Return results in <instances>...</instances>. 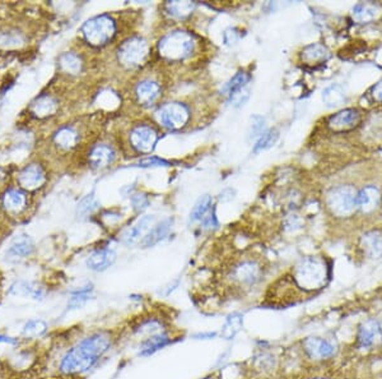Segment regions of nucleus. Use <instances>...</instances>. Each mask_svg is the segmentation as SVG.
I'll list each match as a JSON object with an SVG mask.
<instances>
[{
	"label": "nucleus",
	"instance_id": "43",
	"mask_svg": "<svg viewBox=\"0 0 382 379\" xmlns=\"http://www.w3.org/2000/svg\"><path fill=\"white\" fill-rule=\"evenodd\" d=\"M55 379H75V377H64V376H60V378Z\"/></svg>",
	"mask_w": 382,
	"mask_h": 379
},
{
	"label": "nucleus",
	"instance_id": "3",
	"mask_svg": "<svg viewBox=\"0 0 382 379\" xmlns=\"http://www.w3.org/2000/svg\"><path fill=\"white\" fill-rule=\"evenodd\" d=\"M195 49V38L186 31H172L162 37L159 43V52L170 62H181L189 58Z\"/></svg>",
	"mask_w": 382,
	"mask_h": 379
},
{
	"label": "nucleus",
	"instance_id": "13",
	"mask_svg": "<svg viewBox=\"0 0 382 379\" xmlns=\"http://www.w3.org/2000/svg\"><path fill=\"white\" fill-rule=\"evenodd\" d=\"M362 113L358 109L349 108L334 114L328 120V127L334 131H352L361 124Z\"/></svg>",
	"mask_w": 382,
	"mask_h": 379
},
{
	"label": "nucleus",
	"instance_id": "36",
	"mask_svg": "<svg viewBox=\"0 0 382 379\" xmlns=\"http://www.w3.org/2000/svg\"><path fill=\"white\" fill-rule=\"evenodd\" d=\"M210 206H212V197L210 196H203L193 208L190 213V222H196L205 217L207 213H210Z\"/></svg>",
	"mask_w": 382,
	"mask_h": 379
},
{
	"label": "nucleus",
	"instance_id": "24",
	"mask_svg": "<svg viewBox=\"0 0 382 379\" xmlns=\"http://www.w3.org/2000/svg\"><path fill=\"white\" fill-rule=\"evenodd\" d=\"M27 196L20 190H9L1 198V203L8 213H20L27 207Z\"/></svg>",
	"mask_w": 382,
	"mask_h": 379
},
{
	"label": "nucleus",
	"instance_id": "32",
	"mask_svg": "<svg viewBox=\"0 0 382 379\" xmlns=\"http://www.w3.org/2000/svg\"><path fill=\"white\" fill-rule=\"evenodd\" d=\"M195 9L194 3L191 1H168L166 3V10L173 18H185L193 13Z\"/></svg>",
	"mask_w": 382,
	"mask_h": 379
},
{
	"label": "nucleus",
	"instance_id": "6",
	"mask_svg": "<svg viewBox=\"0 0 382 379\" xmlns=\"http://www.w3.org/2000/svg\"><path fill=\"white\" fill-rule=\"evenodd\" d=\"M149 55V46L142 37H130L120 45L117 50V60L125 68H137L143 64Z\"/></svg>",
	"mask_w": 382,
	"mask_h": 379
},
{
	"label": "nucleus",
	"instance_id": "20",
	"mask_svg": "<svg viewBox=\"0 0 382 379\" xmlns=\"http://www.w3.org/2000/svg\"><path fill=\"white\" fill-rule=\"evenodd\" d=\"M135 96L142 106H151L161 96V87L156 80H140L135 87Z\"/></svg>",
	"mask_w": 382,
	"mask_h": 379
},
{
	"label": "nucleus",
	"instance_id": "28",
	"mask_svg": "<svg viewBox=\"0 0 382 379\" xmlns=\"http://www.w3.org/2000/svg\"><path fill=\"white\" fill-rule=\"evenodd\" d=\"M31 110L36 117H50L58 110V102L51 96H41L32 103Z\"/></svg>",
	"mask_w": 382,
	"mask_h": 379
},
{
	"label": "nucleus",
	"instance_id": "21",
	"mask_svg": "<svg viewBox=\"0 0 382 379\" xmlns=\"http://www.w3.org/2000/svg\"><path fill=\"white\" fill-rule=\"evenodd\" d=\"M115 151L111 147L108 145H97L89 152L88 160H89L91 168L101 170L110 166L115 160Z\"/></svg>",
	"mask_w": 382,
	"mask_h": 379
},
{
	"label": "nucleus",
	"instance_id": "7",
	"mask_svg": "<svg viewBox=\"0 0 382 379\" xmlns=\"http://www.w3.org/2000/svg\"><path fill=\"white\" fill-rule=\"evenodd\" d=\"M304 355L312 362H326L337 355L338 348L332 340L321 336H310L302 341Z\"/></svg>",
	"mask_w": 382,
	"mask_h": 379
},
{
	"label": "nucleus",
	"instance_id": "40",
	"mask_svg": "<svg viewBox=\"0 0 382 379\" xmlns=\"http://www.w3.org/2000/svg\"><path fill=\"white\" fill-rule=\"evenodd\" d=\"M170 164L167 161L157 157H151V159H145V160L139 161L138 166L140 168H151V166H168Z\"/></svg>",
	"mask_w": 382,
	"mask_h": 379
},
{
	"label": "nucleus",
	"instance_id": "35",
	"mask_svg": "<svg viewBox=\"0 0 382 379\" xmlns=\"http://www.w3.org/2000/svg\"><path fill=\"white\" fill-rule=\"evenodd\" d=\"M60 66L65 73L78 74L82 69V62L78 55L73 52H66L60 58Z\"/></svg>",
	"mask_w": 382,
	"mask_h": 379
},
{
	"label": "nucleus",
	"instance_id": "17",
	"mask_svg": "<svg viewBox=\"0 0 382 379\" xmlns=\"http://www.w3.org/2000/svg\"><path fill=\"white\" fill-rule=\"evenodd\" d=\"M9 295L15 296V298L41 301L46 296V290L43 289L41 285L36 284V283L20 280V281H17L10 286Z\"/></svg>",
	"mask_w": 382,
	"mask_h": 379
},
{
	"label": "nucleus",
	"instance_id": "30",
	"mask_svg": "<svg viewBox=\"0 0 382 379\" xmlns=\"http://www.w3.org/2000/svg\"><path fill=\"white\" fill-rule=\"evenodd\" d=\"M323 100L328 106H340L346 102V91L339 85H332L323 91Z\"/></svg>",
	"mask_w": 382,
	"mask_h": 379
},
{
	"label": "nucleus",
	"instance_id": "22",
	"mask_svg": "<svg viewBox=\"0 0 382 379\" xmlns=\"http://www.w3.org/2000/svg\"><path fill=\"white\" fill-rule=\"evenodd\" d=\"M381 203V193L374 185H366L358 192V208L363 213H371Z\"/></svg>",
	"mask_w": 382,
	"mask_h": 379
},
{
	"label": "nucleus",
	"instance_id": "37",
	"mask_svg": "<svg viewBox=\"0 0 382 379\" xmlns=\"http://www.w3.org/2000/svg\"><path fill=\"white\" fill-rule=\"evenodd\" d=\"M97 207H98V203H97L96 198L94 196H88L78 204V213L88 215V213H92Z\"/></svg>",
	"mask_w": 382,
	"mask_h": 379
},
{
	"label": "nucleus",
	"instance_id": "23",
	"mask_svg": "<svg viewBox=\"0 0 382 379\" xmlns=\"http://www.w3.org/2000/svg\"><path fill=\"white\" fill-rule=\"evenodd\" d=\"M52 141H54V145L60 150L69 151V150H72L78 145L80 133L75 128L65 125V127H61V128H59L58 131H55Z\"/></svg>",
	"mask_w": 382,
	"mask_h": 379
},
{
	"label": "nucleus",
	"instance_id": "2",
	"mask_svg": "<svg viewBox=\"0 0 382 379\" xmlns=\"http://www.w3.org/2000/svg\"><path fill=\"white\" fill-rule=\"evenodd\" d=\"M330 266L323 257H306L297 263L291 276V284L303 296L316 294L330 281Z\"/></svg>",
	"mask_w": 382,
	"mask_h": 379
},
{
	"label": "nucleus",
	"instance_id": "18",
	"mask_svg": "<svg viewBox=\"0 0 382 379\" xmlns=\"http://www.w3.org/2000/svg\"><path fill=\"white\" fill-rule=\"evenodd\" d=\"M116 261V253L112 249L100 248L92 252L87 258V267L94 272H103L110 269Z\"/></svg>",
	"mask_w": 382,
	"mask_h": 379
},
{
	"label": "nucleus",
	"instance_id": "39",
	"mask_svg": "<svg viewBox=\"0 0 382 379\" xmlns=\"http://www.w3.org/2000/svg\"><path fill=\"white\" fill-rule=\"evenodd\" d=\"M131 203L138 212H142L145 211V208L148 207L149 201L145 194H135L134 197L131 198Z\"/></svg>",
	"mask_w": 382,
	"mask_h": 379
},
{
	"label": "nucleus",
	"instance_id": "27",
	"mask_svg": "<svg viewBox=\"0 0 382 379\" xmlns=\"http://www.w3.org/2000/svg\"><path fill=\"white\" fill-rule=\"evenodd\" d=\"M329 58H330V51L325 45H309L302 51V60L304 64H309V66L323 64Z\"/></svg>",
	"mask_w": 382,
	"mask_h": 379
},
{
	"label": "nucleus",
	"instance_id": "34",
	"mask_svg": "<svg viewBox=\"0 0 382 379\" xmlns=\"http://www.w3.org/2000/svg\"><path fill=\"white\" fill-rule=\"evenodd\" d=\"M279 138V131L278 129H269V131H265L261 136H260L259 139L256 141L255 146H254V153H259L261 151H265L267 148L274 146L277 143V141Z\"/></svg>",
	"mask_w": 382,
	"mask_h": 379
},
{
	"label": "nucleus",
	"instance_id": "5",
	"mask_svg": "<svg viewBox=\"0 0 382 379\" xmlns=\"http://www.w3.org/2000/svg\"><path fill=\"white\" fill-rule=\"evenodd\" d=\"M82 34L88 44L101 48L110 43L116 34V23L110 15H98L87 21L82 27Z\"/></svg>",
	"mask_w": 382,
	"mask_h": 379
},
{
	"label": "nucleus",
	"instance_id": "26",
	"mask_svg": "<svg viewBox=\"0 0 382 379\" xmlns=\"http://www.w3.org/2000/svg\"><path fill=\"white\" fill-rule=\"evenodd\" d=\"M171 227H172V220H165V221L159 222V225H156L152 230H149L143 238V241H142L143 248H151L156 244H159V241L166 239L167 235L171 231Z\"/></svg>",
	"mask_w": 382,
	"mask_h": 379
},
{
	"label": "nucleus",
	"instance_id": "12",
	"mask_svg": "<svg viewBox=\"0 0 382 379\" xmlns=\"http://www.w3.org/2000/svg\"><path fill=\"white\" fill-rule=\"evenodd\" d=\"M358 249L362 257L369 261L382 258V230L372 229L362 235L358 241Z\"/></svg>",
	"mask_w": 382,
	"mask_h": 379
},
{
	"label": "nucleus",
	"instance_id": "19",
	"mask_svg": "<svg viewBox=\"0 0 382 379\" xmlns=\"http://www.w3.org/2000/svg\"><path fill=\"white\" fill-rule=\"evenodd\" d=\"M382 13L381 4L374 1H362L355 4L352 10L353 20L357 23H371L376 21Z\"/></svg>",
	"mask_w": 382,
	"mask_h": 379
},
{
	"label": "nucleus",
	"instance_id": "11",
	"mask_svg": "<svg viewBox=\"0 0 382 379\" xmlns=\"http://www.w3.org/2000/svg\"><path fill=\"white\" fill-rule=\"evenodd\" d=\"M159 141V133L151 125H138L130 131V143L140 153H151Z\"/></svg>",
	"mask_w": 382,
	"mask_h": 379
},
{
	"label": "nucleus",
	"instance_id": "29",
	"mask_svg": "<svg viewBox=\"0 0 382 379\" xmlns=\"http://www.w3.org/2000/svg\"><path fill=\"white\" fill-rule=\"evenodd\" d=\"M47 332V323L43 320H29L22 329V336L26 340H36Z\"/></svg>",
	"mask_w": 382,
	"mask_h": 379
},
{
	"label": "nucleus",
	"instance_id": "15",
	"mask_svg": "<svg viewBox=\"0 0 382 379\" xmlns=\"http://www.w3.org/2000/svg\"><path fill=\"white\" fill-rule=\"evenodd\" d=\"M153 222H154V216H152V215L140 217L135 224H133L131 227L124 230V233L120 236V241L124 245H128V247L137 244L138 241H140V239L143 241V238L148 233V230L151 229Z\"/></svg>",
	"mask_w": 382,
	"mask_h": 379
},
{
	"label": "nucleus",
	"instance_id": "33",
	"mask_svg": "<svg viewBox=\"0 0 382 379\" xmlns=\"http://www.w3.org/2000/svg\"><path fill=\"white\" fill-rule=\"evenodd\" d=\"M249 80H250L249 74L244 73V72H240V73L236 74V76L224 86L223 90H222L223 95L232 97L235 94H237L238 91H241L242 88L247 87Z\"/></svg>",
	"mask_w": 382,
	"mask_h": 379
},
{
	"label": "nucleus",
	"instance_id": "16",
	"mask_svg": "<svg viewBox=\"0 0 382 379\" xmlns=\"http://www.w3.org/2000/svg\"><path fill=\"white\" fill-rule=\"evenodd\" d=\"M46 182V174L43 166L38 164H31L21 170L18 174V183L23 190H35L43 187Z\"/></svg>",
	"mask_w": 382,
	"mask_h": 379
},
{
	"label": "nucleus",
	"instance_id": "25",
	"mask_svg": "<svg viewBox=\"0 0 382 379\" xmlns=\"http://www.w3.org/2000/svg\"><path fill=\"white\" fill-rule=\"evenodd\" d=\"M170 343H171V338L166 332H159L156 335L149 336L147 338H143L139 345V355H142V357L152 355L156 351L163 349Z\"/></svg>",
	"mask_w": 382,
	"mask_h": 379
},
{
	"label": "nucleus",
	"instance_id": "9",
	"mask_svg": "<svg viewBox=\"0 0 382 379\" xmlns=\"http://www.w3.org/2000/svg\"><path fill=\"white\" fill-rule=\"evenodd\" d=\"M190 113L180 102H170L163 105L159 111V120L167 129L177 131L188 124Z\"/></svg>",
	"mask_w": 382,
	"mask_h": 379
},
{
	"label": "nucleus",
	"instance_id": "10",
	"mask_svg": "<svg viewBox=\"0 0 382 379\" xmlns=\"http://www.w3.org/2000/svg\"><path fill=\"white\" fill-rule=\"evenodd\" d=\"M382 341V326L376 320L362 322L357 329L355 346L360 350H368L377 346Z\"/></svg>",
	"mask_w": 382,
	"mask_h": 379
},
{
	"label": "nucleus",
	"instance_id": "8",
	"mask_svg": "<svg viewBox=\"0 0 382 379\" xmlns=\"http://www.w3.org/2000/svg\"><path fill=\"white\" fill-rule=\"evenodd\" d=\"M263 278V267L255 259H244L238 262L235 267H232V283L237 285L238 287L247 289L253 287L259 283Z\"/></svg>",
	"mask_w": 382,
	"mask_h": 379
},
{
	"label": "nucleus",
	"instance_id": "42",
	"mask_svg": "<svg viewBox=\"0 0 382 379\" xmlns=\"http://www.w3.org/2000/svg\"><path fill=\"white\" fill-rule=\"evenodd\" d=\"M371 95L375 101L382 102V80L376 83L375 87L372 88Z\"/></svg>",
	"mask_w": 382,
	"mask_h": 379
},
{
	"label": "nucleus",
	"instance_id": "1",
	"mask_svg": "<svg viewBox=\"0 0 382 379\" xmlns=\"http://www.w3.org/2000/svg\"><path fill=\"white\" fill-rule=\"evenodd\" d=\"M112 335L108 331H96L74 343L65 351L59 362V374L75 377L89 372L112 346Z\"/></svg>",
	"mask_w": 382,
	"mask_h": 379
},
{
	"label": "nucleus",
	"instance_id": "31",
	"mask_svg": "<svg viewBox=\"0 0 382 379\" xmlns=\"http://www.w3.org/2000/svg\"><path fill=\"white\" fill-rule=\"evenodd\" d=\"M244 326V317L241 314L233 313L226 320L223 327L221 329V336L224 340H232Z\"/></svg>",
	"mask_w": 382,
	"mask_h": 379
},
{
	"label": "nucleus",
	"instance_id": "4",
	"mask_svg": "<svg viewBox=\"0 0 382 379\" xmlns=\"http://www.w3.org/2000/svg\"><path fill=\"white\" fill-rule=\"evenodd\" d=\"M326 207L337 217H349L358 208V190L353 185H335L326 193Z\"/></svg>",
	"mask_w": 382,
	"mask_h": 379
},
{
	"label": "nucleus",
	"instance_id": "14",
	"mask_svg": "<svg viewBox=\"0 0 382 379\" xmlns=\"http://www.w3.org/2000/svg\"><path fill=\"white\" fill-rule=\"evenodd\" d=\"M35 244L27 235H20L9 244L6 252V261L9 263H18L29 258L34 253Z\"/></svg>",
	"mask_w": 382,
	"mask_h": 379
},
{
	"label": "nucleus",
	"instance_id": "38",
	"mask_svg": "<svg viewBox=\"0 0 382 379\" xmlns=\"http://www.w3.org/2000/svg\"><path fill=\"white\" fill-rule=\"evenodd\" d=\"M263 133H264V119L261 117H254L253 123L249 131V137L250 138H255L258 136L260 137Z\"/></svg>",
	"mask_w": 382,
	"mask_h": 379
},
{
	"label": "nucleus",
	"instance_id": "41",
	"mask_svg": "<svg viewBox=\"0 0 382 379\" xmlns=\"http://www.w3.org/2000/svg\"><path fill=\"white\" fill-rule=\"evenodd\" d=\"M203 221V227L204 229H212V227H218V221H216V213L214 211L210 212L208 216H205Z\"/></svg>",
	"mask_w": 382,
	"mask_h": 379
}]
</instances>
